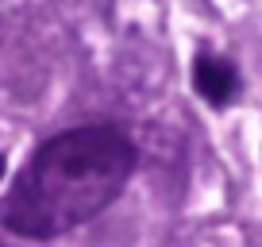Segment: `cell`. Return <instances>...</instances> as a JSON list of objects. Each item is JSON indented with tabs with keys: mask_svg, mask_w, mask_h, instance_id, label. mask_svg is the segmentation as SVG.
<instances>
[{
	"mask_svg": "<svg viewBox=\"0 0 262 247\" xmlns=\"http://www.w3.org/2000/svg\"><path fill=\"white\" fill-rule=\"evenodd\" d=\"M135 143L108 123L70 128L39 143L0 197V228L24 239H54L89 224L123 193Z\"/></svg>",
	"mask_w": 262,
	"mask_h": 247,
	"instance_id": "1",
	"label": "cell"
},
{
	"mask_svg": "<svg viewBox=\"0 0 262 247\" xmlns=\"http://www.w3.org/2000/svg\"><path fill=\"white\" fill-rule=\"evenodd\" d=\"M193 89L212 108H224V105H231L235 93H239V74H235V66H231L228 58H220V54H196Z\"/></svg>",
	"mask_w": 262,
	"mask_h": 247,
	"instance_id": "2",
	"label": "cell"
},
{
	"mask_svg": "<svg viewBox=\"0 0 262 247\" xmlns=\"http://www.w3.org/2000/svg\"><path fill=\"white\" fill-rule=\"evenodd\" d=\"M0 178H4V155H0Z\"/></svg>",
	"mask_w": 262,
	"mask_h": 247,
	"instance_id": "3",
	"label": "cell"
}]
</instances>
